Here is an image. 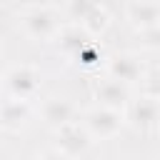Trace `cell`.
Masks as SVG:
<instances>
[{
  "instance_id": "obj_1",
  "label": "cell",
  "mask_w": 160,
  "mask_h": 160,
  "mask_svg": "<svg viewBox=\"0 0 160 160\" xmlns=\"http://www.w3.org/2000/svg\"><path fill=\"white\" fill-rule=\"evenodd\" d=\"M80 122L88 130V135L92 138V142H102V140H112L115 135L122 132V128L128 125V112L95 102L92 108L80 112Z\"/></svg>"
},
{
  "instance_id": "obj_2",
  "label": "cell",
  "mask_w": 160,
  "mask_h": 160,
  "mask_svg": "<svg viewBox=\"0 0 160 160\" xmlns=\"http://www.w3.org/2000/svg\"><path fill=\"white\" fill-rule=\"evenodd\" d=\"M42 85V70L32 62H20V65H12L8 72H2V90L8 98L12 100H32L38 95Z\"/></svg>"
},
{
  "instance_id": "obj_3",
  "label": "cell",
  "mask_w": 160,
  "mask_h": 160,
  "mask_svg": "<svg viewBox=\"0 0 160 160\" xmlns=\"http://www.w3.org/2000/svg\"><path fill=\"white\" fill-rule=\"evenodd\" d=\"M20 28L35 42H55L62 22L52 8H30L20 15Z\"/></svg>"
},
{
  "instance_id": "obj_4",
  "label": "cell",
  "mask_w": 160,
  "mask_h": 160,
  "mask_svg": "<svg viewBox=\"0 0 160 160\" xmlns=\"http://www.w3.org/2000/svg\"><path fill=\"white\" fill-rule=\"evenodd\" d=\"M145 72H148V68L140 60V55H135V52H115L105 62V75H110V78H115L125 85L142 82Z\"/></svg>"
},
{
  "instance_id": "obj_5",
  "label": "cell",
  "mask_w": 160,
  "mask_h": 160,
  "mask_svg": "<svg viewBox=\"0 0 160 160\" xmlns=\"http://www.w3.org/2000/svg\"><path fill=\"white\" fill-rule=\"evenodd\" d=\"M92 100L98 105L105 108H115V110H128L130 100H132V85H125L110 75H105L102 80H98L92 85Z\"/></svg>"
},
{
  "instance_id": "obj_6",
  "label": "cell",
  "mask_w": 160,
  "mask_h": 160,
  "mask_svg": "<svg viewBox=\"0 0 160 160\" xmlns=\"http://www.w3.org/2000/svg\"><path fill=\"white\" fill-rule=\"evenodd\" d=\"M38 115H40V120H42L50 130H58V128H62V125H68V122H72V120H80L78 105H75L72 100L58 98V95L45 98V100L40 102V108H38Z\"/></svg>"
},
{
  "instance_id": "obj_7",
  "label": "cell",
  "mask_w": 160,
  "mask_h": 160,
  "mask_svg": "<svg viewBox=\"0 0 160 160\" xmlns=\"http://www.w3.org/2000/svg\"><path fill=\"white\" fill-rule=\"evenodd\" d=\"M125 20L140 35L158 30L160 28V0H130L125 8Z\"/></svg>"
},
{
  "instance_id": "obj_8",
  "label": "cell",
  "mask_w": 160,
  "mask_h": 160,
  "mask_svg": "<svg viewBox=\"0 0 160 160\" xmlns=\"http://www.w3.org/2000/svg\"><path fill=\"white\" fill-rule=\"evenodd\" d=\"M55 132V148L58 150H62L68 158H78V155H82V152H88L90 150V145H92V138L88 135V130L82 128V122L80 120H72V122H68V125H62V128H58V130H52Z\"/></svg>"
},
{
  "instance_id": "obj_9",
  "label": "cell",
  "mask_w": 160,
  "mask_h": 160,
  "mask_svg": "<svg viewBox=\"0 0 160 160\" xmlns=\"http://www.w3.org/2000/svg\"><path fill=\"white\" fill-rule=\"evenodd\" d=\"M125 112H128V122H132L138 128H152L160 122V100L142 92L140 98L130 100Z\"/></svg>"
},
{
  "instance_id": "obj_10",
  "label": "cell",
  "mask_w": 160,
  "mask_h": 160,
  "mask_svg": "<svg viewBox=\"0 0 160 160\" xmlns=\"http://www.w3.org/2000/svg\"><path fill=\"white\" fill-rule=\"evenodd\" d=\"M32 118V108L28 100H12L8 98L0 105V128L10 132H20Z\"/></svg>"
},
{
  "instance_id": "obj_11",
  "label": "cell",
  "mask_w": 160,
  "mask_h": 160,
  "mask_svg": "<svg viewBox=\"0 0 160 160\" xmlns=\"http://www.w3.org/2000/svg\"><path fill=\"white\" fill-rule=\"evenodd\" d=\"M90 40H95V38H90L80 25L68 22V25L60 28V32H58V38H55V45H58V50H60L65 58H72V60H75L78 52H80Z\"/></svg>"
},
{
  "instance_id": "obj_12",
  "label": "cell",
  "mask_w": 160,
  "mask_h": 160,
  "mask_svg": "<svg viewBox=\"0 0 160 160\" xmlns=\"http://www.w3.org/2000/svg\"><path fill=\"white\" fill-rule=\"evenodd\" d=\"M110 22H112V18H110L108 8L100 2V5H98V8H95V10H92L82 22H80V28H82L90 38H95V40H98L100 35H105V32L110 30Z\"/></svg>"
},
{
  "instance_id": "obj_13",
  "label": "cell",
  "mask_w": 160,
  "mask_h": 160,
  "mask_svg": "<svg viewBox=\"0 0 160 160\" xmlns=\"http://www.w3.org/2000/svg\"><path fill=\"white\" fill-rule=\"evenodd\" d=\"M62 2H65V15H68V20L75 22V25H80V22L100 5V0H62Z\"/></svg>"
},
{
  "instance_id": "obj_14",
  "label": "cell",
  "mask_w": 160,
  "mask_h": 160,
  "mask_svg": "<svg viewBox=\"0 0 160 160\" xmlns=\"http://www.w3.org/2000/svg\"><path fill=\"white\" fill-rule=\"evenodd\" d=\"M82 68H95L98 62H100V45H98V40H90L80 52H78V58H75Z\"/></svg>"
},
{
  "instance_id": "obj_15",
  "label": "cell",
  "mask_w": 160,
  "mask_h": 160,
  "mask_svg": "<svg viewBox=\"0 0 160 160\" xmlns=\"http://www.w3.org/2000/svg\"><path fill=\"white\" fill-rule=\"evenodd\" d=\"M140 85H142V92H145V95H150V98H158V100H160V68L148 70Z\"/></svg>"
},
{
  "instance_id": "obj_16",
  "label": "cell",
  "mask_w": 160,
  "mask_h": 160,
  "mask_svg": "<svg viewBox=\"0 0 160 160\" xmlns=\"http://www.w3.org/2000/svg\"><path fill=\"white\" fill-rule=\"evenodd\" d=\"M32 160H72V158H68L62 150H58V148L52 145V148H45V150H40V152H35Z\"/></svg>"
},
{
  "instance_id": "obj_17",
  "label": "cell",
  "mask_w": 160,
  "mask_h": 160,
  "mask_svg": "<svg viewBox=\"0 0 160 160\" xmlns=\"http://www.w3.org/2000/svg\"><path fill=\"white\" fill-rule=\"evenodd\" d=\"M145 38H148V48H150V50H160V28L145 32Z\"/></svg>"
},
{
  "instance_id": "obj_18",
  "label": "cell",
  "mask_w": 160,
  "mask_h": 160,
  "mask_svg": "<svg viewBox=\"0 0 160 160\" xmlns=\"http://www.w3.org/2000/svg\"><path fill=\"white\" fill-rule=\"evenodd\" d=\"M0 85H2V75H0Z\"/></svg>"
},
{
  "instance_id": "obj_19",
  "label": "cell",
  "mask_w": 160,
  "mask_h": 160,
  "mask_svg": "<svg viewBox=\"0 0 160 160\" xmlns=\"http://www.w3.org/2000/svg\"><path fill=\"white\" fill-rule=\"evenodd\" d=\"M158 128H160V122H158Z\"/></svg>"
}]
</instances>
